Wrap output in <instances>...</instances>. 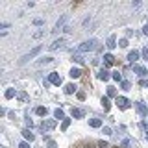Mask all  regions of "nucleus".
Here are the masks:
<instances>
[{"mask_svg": "<svg viewBox=\"0 0 148 148\" xmlns=\"http://www.w3.org/2000/svg\"><path fill=\"white\" fill-rule=\"evenodd\" d=\"M96 43H98V41L92 37V39H89V41H83V43L78 46V50H80V52H91V50L96 48Z\"/></svg>", "mask_w": 148, "mask_h": 148, "instance_id": "nucleus-1", "label": "nucleus"}, {"mask_svg": "<svg viewBox=\"0 0 148 148\" xmlns=\"http://www.w3.org/2000/svg\"><path fill=\"white\" fill-rule=\"evenodd\" d=\"M39 52H41V46H35L34 50H30L28 54H24V56H22L21 59H18V65H24V63H28V61H30L32 58H35V56L39 54Z\"/></svg>", "mask_w": 148, "mask_h": 148, "instance_id": "nucleus-2", "label": "nucleus"}, {"mask_svg": "<svg viewBox=\"0 0 148 148\" xmlns=\"http://www.w3.org/2000/svg\"><path fill=\"white\" fill-rule=\"evenodd\" d=\"M130 106H132V102H130L128 98H124V96H117V108L119 109H128L130 108Z\"/></svg>", "mask_w": 148, "mask_h": 148, "instance_id": "nucleus-3", "label": "nucleus"}, {"mask_svg": "<svg viewBox=\"0 0 148 148\" xmlns=\"http://www.w3.org/2000/svg\"><path fill=\"white\" fill-rule=\"evenodd\" d=\"M133 72H135V74H139V76H141V78H146L148 76V69L146 67H143V65H133Z\"/></svg>", "mask_w": 148, "mask_h": 148, "instance_id": "nucleus-4", "label": "nucleus"}, {"mask_svg": "<svg viewBox=\"0 0 148 148\" xmlns=\"http://www.w3.org/2000/svg\"><path fill=\"white\" fill-rule=\"evenodd\" d=\"M48 82H50V83H54V85H61V83H63L61 76H59L58 72H50V74H48Z\"/></svg>", "mask_w": 148, "mask_h": 148, "instance_id": "nucleus-5", "label": "nucleus"}, {"mask_svg": "<svg viewBox=\"0 0 148 148\" xmlns=\"http://www.w3.org/2000/svg\"><path fill=\"white\" fill-rule=\"evenodd\" d=\"M67 18H69V15L65 13V15H61L56 21V26H54V32H58V30H61V28H65V22H67Z\"/></svg>", "mask_w": 148, "mask_h": 148, "instance_id": "nucleus-6", "label": "nucleus"}, {"mask_svg": "<svg viewBox=\"0 0 148 148\" xmlns=\"http://www.w3.org/2000/svg\"><path fill=\"white\" fill-rule=\"evenodd\" d=\"M65 41H67V39H65V37H59V39H56L52 45H48V50H58V48H61Z\"/></svg>", "mask_w": 148, "mask_h": 148, "instance_id": "nucleus-7", "label": "nucleus"}, {"mask_svg": "<svg viewBox=\"0 0 148 148\" xmlns=\"http://www.w3.org/2000/svg\"><path fill=\"white\" fill-rule=\"evenodd\" d=\"M54 61V58H52V56H45V58H39V59H37V67H43V65H50V63H52Z\"/></svg>", "mask_w": 148, "mask_h": 148, "instance_id": "nucleus-8", "label": "nucleus"}, {"mask_svg": "<svg viewBox=\"0 0 148 148\" xmlns=\"http://www.w3.org/2000/svg\"><path fill=\"white\" fill-rule=\"evenodd\" d=\"M139 58H141V52H137V50H132V52L128 54V58H126V59H128L130 63H133V65H135V61H137Z\"/></svg>", "mask_w": 148, "mask_h": 148, "instance_id": "nucleus-9", "label": "nucleus"}, {"mask_svg": "<svg viewBox=\"0 0 148 148\" xmlns=\"http://www.w3.org/2000/svg\"><path fill=\"white\" fill-rule=\"evenodd\" d=\"M133 106H135V109H137L141 115H148V108L143 104V102H133Z\"/></svg>", "mask_w": 148, "mask_h": 148, "instance_id": "nucleus-10", "label": "nucleus"}, {"mask_svg": "<svg viewBox=\"0 0 148 148\" xmlns=\"http://www.w3.org/2000/svg\"><path fill=\"white\" fill-rule=\"evenodd\" d=\"M96 78H98V80H102V82H108V80H109V72H108V69H100L98 74H96Z\"/></svg>", "mask_w": 148, "mask_h": 148, "instance_id": "nucleus-11", "label": "nucleus"}, {"mask_svg": "<svg viewBox=\"0 0 148 148\" xmlns=\"http://www.w3.org/2000/svg\"><path fill=\"white\" fill-rule=\"evenodd\" d=\"M106 45H108V48L109 50H113V48H117V37H115V35H109L108 37V41H106Z\"/></svg>", "mask_w": 148, "mask_h": 148, "instance_id": "nucleus-12", "label": "nucleus"}, {"mask_svg": "<svg viewBox=\"0 0 148 148\" xmlns=\"http://www.w3.org/2000/svg\"><path fill=\"white\" fill-rule=\"evenodd\" d=\"M63 91H65V95H74V92H78V87L74 85V83H67V85L63 87Z\"/></svg>", "mask_w": 148, "mask_h": 148, "instance_id": "nucleus-13", "label": "nucleus"}, {"mask_svg": "<svg viewBox=\"0 0 148 148\" xmlns=\"http://www.w3.org/2000/svg\"><path fill=\"white\" fill-rule=\"evenodd\" d=\"M69 76H71L72 80H78V78L82 76V71H80V69H78V67H72L71 71H69Z\"/></svg>", "mask_w": 148, "mask_h": 148, "instance_id": "nucleus-14", "label": "nucleus"}, {"mask_svg": "<svg viewBox=\"0 0 148 148\" xmlns=\"http://www.w3.org/2000/svg\"><path fill=\"white\" fill-rule=\"evenodd\" d=\"M18 95V92L13 89V87H8L6 89V92H4V96H6V100H11V98H15V96Z\"/></svg>", "mask_w": 148, "mask_h": 148, "instance_id": "nucleus-15", "label": "nucleus"}, {"mask_svg": "<svg viewBox=\"0 0 148 148\" xmlns=\"http://www.w3.org/2000/svg\"><path fill=\"white\" fill-rule=\"evenodd\" d=\"M89 126H91V128H104V124H102L100 119L92 117V119H89Z\"/></svg>", "mask_w": 148, "mask_h": 148, "instance_id": "nucleus-16", "label": "nucleus"}, {"mask_svg": "<svg viewBox=\"0 0 148 148\" xmlns=\"http://www.w3.org/2000/svg\"><path fill=\"white\" fill-rule=\"evenodd\" d=\"M83 115H85V113H83L82 109H78V108H72L71 109V117L72 119H83Z\"/></svg>", "mask_w": 148, "mask_h": 148, "instance_id": "nucleus-17", "label": "nucleus"}, {"mask_svg": "<svg viewBox=\"0 0 148 148\" xmlns=\"http://www.w3.org/2000/svg\"><path fill=\"white\" fill-rule=\"evenodd\" d=\"M22 137H24L26 139V141H34V139H35V135H34V133H32L30 132V128H24V130H22Z\"/></svg>", "mask_w": 148, "mask_h": 148, "instance_id": "nucleus-18", "label": "nucleus"}, {"mask_svg": "<svg viewBox=\"0 0 148 148\" xmlns=\"http://www.w3.org/2000/svg\"><path fill=\"white\" fill-rule=\"evenodd\" d=\"M113 61H115L113 54H106V56H104V69H106V67H111V65H113Z\"/></svg>", "mask_w": 148, "mask_h": 148, "instance_id": "nucleus-19", "label": "nucleus"}, {"mask_svg": "<svg viewBox=\"0 0 148 148\" xmlns=\"http://www.w3.org/2000/svg\"><path fill=\"white\" fill-rule=\"evenodd\" d=\"M54 126H56V122H54V120H50V119L43 120V124H41V128H43V130H54Z\"/></svg>", "mask_w": 148, "mask_h": 148, "instance_id": "nucleus-20", "label": "nucleus"}, {"mask_svg": "<svg viewBox=\"0 0 148 148\" xmlns=\"http://www.w3.org/2000/svg\"><path fill=\"white\" fill-rule=\"evenodd\" d=\"M54 119H58V120H65L67 117H65V111L63 109H54Z\"/></svg>", "mask_w": 148, "mask_h": 148, "instance_id": "nucleus-21", "label": "nucleus"}, {"mask_svg": "<svg viewBox=\"0 0 148 148\" xmlns=\"http://www.w3.org/2000/svg\"><path fill=\"white\" fill-rule=\"evenodd\" d=\"M72 61L78 63V65H83V63H85V58H83L82 54H72Z\"/></svg>", "mask_w": 148, "mask_h": 148, "instance_id": "nucleus-22", "label": "nucleus"}, {"mask_svg": "<svg viewBox=\"0 0 148 148\" xmlns=\"http://www.w3.org/2000/svg\"><path fill=\"white\" fill-rule=\"evenodd\" d=\"M35 113L39 115V117H46V115H48V109L43 108V106H39V108H35Z\"/></svg>", "mask_w": 148, "mask_h": 148, "instance_id": "nucleus-23", "label": "nucleus"}, {"mask_svg": "<svg viewBox=\"0 0 148 148\" xmlns=\"http://www.w3.org/2000/svg\"><path fill=\"white\" fill-rule=\"evenodd\" d=\"M100 104H102V108H104V111H109V108H111V104H109V100L106 98V96H102Z\"/></svg>", "mask_w": 148, "mask_h": 148, "instance_id": "nucleus-24", "label": "nucleus"}, {"mask_svg": "<svg viewBox=\"0 0 148 148\" xmlns=\"http://www.w3.org/2000/svg\"><path fill=\"white\" fill-rule=\"evenodd\" d=\"M111 78H113L115 82H120V83H122V74H120L119 71H113V72H111Z\"/></svg>", "mask_w": 148, "mask_h": 148, "instance_id": "nucleus-25", "label": "nucleus"}, {"mask_svg": "<svg viewBox=\"0 0 148 148\" xmlns=\"http://www.w3.org/2000/svg\"><path fill=\"white\" fill-rule=\"evenodd\" d=\"M106 89H108V96H117V89H115V85H108Z\"/></svg>", "mask_w": 148, "mask_h": 148, "instance_id": "nucleus-26", "label": "nucleus"}, {"mask_svg": "<svg viewBox=\"0 0 148 148\" xmlns=\"http://www.w3.org/2000/svg\"><path fill=\"white\" fill-rule=\"evenodd\" d=\"M102 133H104V135H113V130H111L109 126H104V128H102Z\"/></svg>", "mask_w": 148, "mask_h": 148, "instance_id": "nucleus-27", "label": "nucleus"}, {"mask_svg": "<svg viewBox=\"0 0 148 148\" xmlns=\"http://www.w3.org/2000/svg\"><path fill=\"white\" fill-rule=\"evenodd\" d=\"M69 126H71V119H65L63 122H61V132H65V130H67Z\"/></svg>", "mask_w": 148, "mask_h": 148, "instance_id": "nucleus-28", "label": "nucleus"}, {"mask_svg": "<svg viewBox=\"0 0 148 148\" xmlns=\"http://www.w3.org/2000/svg\"><path fill=\"white\" fill-rule=\"evenodd\" d=\"M96 148H111V146H109V143H106V141H98L96 143Z\"/></svg>", "mask_w": 148, "mask_h": 148, "instance_id": "nucleus-29", "label": "nucleus"}, {"mask_svg": "<svg viewBox=\"0 0 148 148\" xmlns=\"http://www.w3.org/2000/svg\"><path fill=\"white\" fill-rule=\"evenodd\" d=\"M120 87H122V91H130V89H132V83H130V82H122Z\"/></svg>", "mask_w": 148, "mask_h": 148, "instance_id": "nucleus-30", "label": "nucleus"}, {"mask_svg": "<svg viewBox=\"0 0 148 148\" xmlns=\"http://www.w3.org/2000/svg\"><path fill=\"white\" fill-rule=\"evenodd\" d=\"M24 120H26V126H28V128H34V120L30 119V115H28V113H26V117H24Z\"/></svg>", "mask_w": 148, "mask_h": 148, "instance_id": "nucleus-31", "label": "nucleus"}, {"mask_svg": "<svg viewBox=\"0 0 148 148\" xmlns=\"http://www.w3.org/2000/svg\"><path fill=\"white\" fill-rule=\"evenodd\" d=\"M43 35H45V30H37V32H35V34L32 35V37H34V39H41Z\"/></svg>", "mask_w": 148, "mask_h": 148, "instance_id": "nucleus-32", "label": "nucleus"}, {"mask_svg": "<svg viewBox=\"0 0 148 148\" xmlns=\"http://www.w3.org/2000/svg\"><path fill=\"white\" fill-rule=\"evenodd\" d=\"M119 46H120V48H126V46H128V39H126V37H122V39L119 41Z\"/></svg>", "mask_w": 148, "mask_h": 148, "instance_id": "nucleus-33", "label": "nucleus"}, {"mask_svg": "<svg viewBox=\"0 0 148 148\" xmlns=\"http://www.w3.org/2000/svg\"><path fill=\"white\" fill-rule=\"evenodd\" d=\"M46 148H58V143L50 139V141H46Z\"/></svg>", "mask_w": 148, "mask_h": 148, "instance_id": "nucleus-34", "label": "nucleus"}, {"mask_svg": "<svg viewBox=\"0 0 148 148\" xmlns=\"http://www.w3.org/2000/svg\"><path fill=\"white\" fill-rule=\"evenodd\" d=\"M80 148H96V143H83Z\"/></svg>", "mask_w": 148, "mask_h": 148, "instance_id": "nucleus-35", "label": "nucleus"}, {"mask_svg": "<svg viewBox=\"0 0 148 148\" xmlns=\"http://www.w3.org/2000/svg\"><path fill=\"white\" fill-rule=\"evenodd\" d=\"M17 98H18V100H22V102H26V100H28V95H26V92H18Z\"/></svg>", "mask_w": 148, "mask_h": 148, "instance_id": "nucleus-36", "label": "nucleus"}, {"mask_svg": "<svg viewBox=\"0 0 148 148\" xmlns=\"http://www.w3.org/2000/svg\"><path fill=\"white\" fill-rule=\"evenodd\" d=\"M76 96H78V100H85V96H87V95H85L83 91H78V92H76Z\"/></svg>", "mask_w": 148, "mask_h": 148, "instance_id": "nucleus-37", "label": "nucleus"}, {"mask_svg": "<svg viewBox=\"0 0 148 148\" xmlns=\"http://www.w3.org/2000/svg\"><path fill=\"white\" fill-rule=\"evenodd\" d=\"M18 148H30V143H28V141H21V143H18Z\"/></svg>", "mask_w": 148, "mask_h": 148, "instance_id": "nucleus-38", "label": "nucleus"}, {"mask_svg": "<svg viewBox=\"0 0 148 148\" xmlns=\"http://www.w3.org/2000/svg\"><path fill=\"white\" fill-rule=\"evenodd\" d=\"M141 56H143V59H148V48H143L141 50Z\"/></svg>", "mask_w": 148, "mask_h": 148, "instance_id": "nucleus-39", "label": "nucleus"}, {"mask_svg": "<svg viewBox=\"0 0 148 148\" xmlns=\"http://www.w3.org/2000/svg\"><path fill=\"white\" fill-rule=\"evenodd\" d=\"M128 146H130V141H128V139H124V141L120 143V148H128Z\"/></svg>", "mask_w": 148, "mask_h": 148, "instance_id": "nucleus-40", "label": "nucleus"}, {"mask_svg": "<svg viewBox=\"0 0 148 148\" xmlns=\"http://www.w3.org/2000/svg\"><path fill=\"white\" fill-rule=\"evenodd\" d=\"M89 22H91V15H89V17H85V18H83V22H82V26H87V24H89Z\"/></svg>", "mask_w": 148, "mask_h": 148, "instance_id": "nucleus-41", "label": "nucleus"}, {"mask_svg": "<svg viewBox=\"0 0 148 148\" xmlns=\"http://www.w3.org/2000/svg\"><path fill=\"white\" fill-rule=\"evenodd\" d=\"M34 24H35V26H43V18H35Z\"/></svg>", "mask_w": 148, "mask_h": 148, "instance_id": "nucleus-42", "label": "nucleus"}, {"mask_svg": "<svg viewBox=\"0 0 148 148\" xmlns=\"http://www.w3.org/2000/svg\"><path fill=\"white\" fill-rule=\"evenodd\" d=\"M63 32H65V34H71L72 28H71V26H65V28H63Z\"/></svg>", "mask_w": 148, "mask_h": 148, "instance_id": "nucleus-43", "label": "nucleus"}, {"mask_svg": "<svg viewBox=\"0 0 148 148\" xmlns=\"http://www.w3.org/2000/svg\"><path fill=\"white\" fill-rule=\"evenodd\" d=\"M143 34H145V35L148 37V24H145V26H143Z\"/></svg>", "mask_w": 148, "mask_h": 148, "instance_id": "nucleus-44", "label": "nucleus"}, {"mask_svg": "<svg viewBox=\"0 0 148 148\" xmlns=\"http://www.w3.org/2000/svg\"><path fill=\"white\" fill-rule=\"evenodd\" d=\"M141 126H143V128H145L146 132H148V122H145V120H143V122H141Z\"/></svg>", "mask_w": 148, "mask_h": 148, "instance_id": "nucleus-45", "label": "nucleus"}, {"mask_svg": "<svg viewBox=\"0 0 148 148\" xmlns=\"http://www.w3.org/2000/svg\"><path fill=\"white\" fill-rule=\"evenodd\" d=\"M145 87H146V89H148V80H146V82H145Z\"/></svg>", "mask_w": 148, "mask_h": 148, "instance_id": "nucleus-46", "label": "nucleus"}, {"mask_svg": "<svg viewBox=\"0 0 148 148\" xmlns=\"http://www.w3.org/2000/svg\"><path fill=\"white\" fill-rule=\"evenodd\" d=\"M146 141H148V135H146Z\"/></svg>", "mask_w": 148, "mask_h": 148, "instance_id": "nucleus-47", "label": "nucleus"}]
</instances>
